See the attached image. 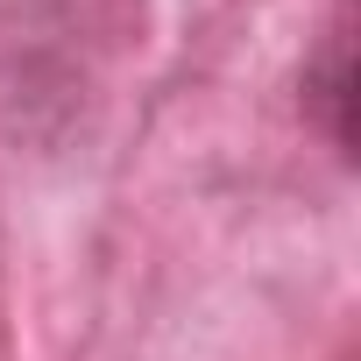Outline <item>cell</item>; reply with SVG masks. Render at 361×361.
I'll return each instance as SVG.
<instances>
[{"label": "cell", "mask_w": 361, "mask_h": 361, "mask_svg": "<svg viewBox=\"0 0 361 361\" xmlns=\"http://www.w3.org/2000/svg\"><path fill=\"white\" fill-rule=\"evenodd\" d=\"M305 99L319 106L333 149L347 156V149H354V121H347V106H354V71H347V8H340V22L326 29V57H319V71H305Z\"/></svg>", "instance_id": "obj_1"}]
</instances>
